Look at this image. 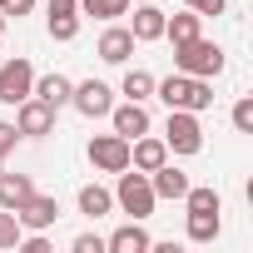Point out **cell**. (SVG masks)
I'll list each match as a JSON object with an SVG mask.
<instances>
[{
  "label": "cell",
  "mask_w": 253,
  "mask_h": 253,
  "mask_svg": "<svg viewBox=\"0 0 253 253\" xmlns=\"http://www.w3.org/2000/svg\"><path fill=\"white\" fill-rule=\"evenodd\" d=\"M45 25H50V40H75L80 35V0H50L45 10Z\"/></svg>",
  "instance_id": "11"
},
{
  "label": "cell",
  "mask_w": 253,
  "mask_h": 253,
  "mask_svg": "<svg viewBox=\"0 0 253 253\" xmlns=\"http://www.w3.org/2000/svg\"><path fill=\"white\" fill-rule=\"evenodd\" d=\"M129 35H134L139 45H149V40H164V10L154 5V0H144V5L134 10V25H129Z\"/></svg>",
  "instance_id": "17"
},
{
  "label": "cell",
  "mask_w": 253,
  "mask_h": 253,
  "mask_svg": "<svg viewBox=\"0 0 253 253\" xmlns=\"http://www.w3.org/2000/svg\"><path fill=\"white\" fill-rule=\"evenodd\" d=\"M164 149H169V154H199V149H204V129H199V114H194V109H169Z\"/></svg>",
  "instance_id": "4"
},
{
  "label": "cell",
  "mask_w": 253,
  "mask_h": 253,
  "mask_svg": "<svg viewBox=\"0 0 253 253\" xmlns=\"http://www.w3.org/2000/svg\"><path fill=\"white\" fill-rule=\"evenodd\" d=\"M114 204L129 213V218H139V223H144V218L154 213V204H159V199H154V189H149V174H139V169H134V174H129V169H119Z\"/></svg>",
  "instance_id": "3"
},
{
  "label": "cell",
  "mask_w": 253,
  "mask_h": 253,
  "mask_svg": "<svg viewBox=\"0 0 253 253\" xmlns=\"http://www.w3.org/2000/svg\"><path fill=\"white\" fill-rule=\"evenodd\" d=\"M80 10L94 20H119V15H129V0H80Z\"/></svg>",
  "instance_id": "23"
},
{
  "label": "cell",
  "mask_w": 253,
  "mask_h": 253,
  "mask_svg": "<svg viewBox=\"0 0 253 253\" xmlns=\"http://www.w3.org/2000/svg\"><path fill=\"white\" fill-rule=\"evenodd\" d=\"M134 45H139V40H134L129 30H124V25H109V30L99 35V45H94V55H99L104 65H124V60L134 55Z\"/></svg>",
  "instance_id": "12"
},
{
  "label": "cell",
  "mask_w": 253,
  "mask_h": 253,
  "mask_svg": "<svg viewBox=\"0 0 253 253\" xmlns=\"http://www.w3.org/2000/svg\"><path fill=\"white\" fill-rule=\"evenodd\" d=\"M30 10H35V0H5V5H0V15H5V20H10V15L20 20V15H30Z\"/></svg>",
  "instance_id": "31"
},
{
  "label": "cell",
  "mask_w": 253,
  "mask_h": 253,
  "mask_svg": "<svg viewBox=\"0 0 253 253\" xmlns=\"http://www.w3.org/2000/svg\"><path fill=\"white\" fill-rule=\"evenodd\" d=\"M30 84H35V65H30L25 55L0 60V104H20V99L30 94Z\"/></svg>",
  "instance_id": "5"
},
{
  "label": "cell",
  "mask_w": 253,
  "mask_h": 253,
  "mask_svg": "<svg viewBox=\"0 0 253 253\" xmlns=\"http://www.w3.org/2000/svg\"><path fill=\"white\" fill-rule=\"evenodd\" d=\"M30 194H35L30 174H0V209H20Z\"/></svg>",
  "instance_id": "19"
},
{
  "label": "cell",
  "mask_w": 253,
  "mask_h": 253,
  "mask_svg": "<svg viewBox=\"0 0 253 253\" xmlns=\"http://www.w3.org/2000/svg\"><path fill=\"white\" fill-rule=\"evenodd\" d=\"M154 94L169 104V109H213V80H199V75H184L174 70L169 80H154Z\"/></svg>",
  "instance_id": "1"
},
{
  "label": "cell",
  "mask_w": 253,
  "mask_h": 253,
  "mask_svg": "<svg viewBox=\"0 0 253 253\" xmlns=\"http://www.w3.org/2000/svg\"><path fill=\"white\" fill-rule=\"evenodd\" d=\"M199 35H204V15H194V10H184V15H164V40L184 45V40H199Z\"/></svg>",
  "instance_id": "18"
},
{
  "label": "cell",
  "mask_w": 253,
  "mask_h": 253,
  "mask_svg": "<svg viewBox=\"0 0 253 253\" xmlns=\"http://www.w3.org/2000/svg\"><path fill=\"white\" fill-rule=\"evenodd\" d=\"M109 124H114V134H124V139L149 134V109H144V99H124V104H114V109H109Z\"/></svg>",
  "instance_id": "10"
},
{
  "label": "cell",
  "mask_w": 253,
  "mask_h": 253,
  "mask_svg": "<svg viewBox=\"0 0 253 253\" xmlns=\"http://www.w3.org/2000/svg\"><path fill=\"white\" fill-rule=\"evenodd\" d=\"M184 5H189L194 15H223V10H228V0H184Z\"/></svg>",
  "instance_id": "27"
},
{
  "label": "cell",
  "mask_w": 253,
  "mask_h": 253,
  "mask_svg": "<svg viewBox=\"0 0 253 253\" xmlns=\"http://www.w3.org/2000/svg\"><path fill=\"white\" fill-rule=\"evenodd\" d=\"M20 218H15V209H0V248H15L20 243Z\"/></svg>",
  "instance_id": "25"
},
{
  "label": "cell",
  "mask_w": 253,
  "mask_h": 253,
  "mask_svg": "<svg viewBox=\"0 0 253 253\" xmlns=\"http://www.w3.org/2000/svg\"><path fill=\"white\" fill-rule=\"evenodd\" d=\"M15 248H25V253H50V238H45V233H30V238L20 233V243H15Z\"/></svg>",
  "instance_id": "29"
},
{
  "label": "cell",
  "mask_w": 253,
  "mask_h": 253,
  "mask_svg": "<svg viewBox=\"0 0 253 253\" xmlns=\"http://www.w3.org/2000/svg\"><path fill=\"white\" fill-rule=\"evenodd\" d=\"M129 5H144V0H129Z\"/></svg>",
  "instance_id": "33"
},
{
  "label": "cell",
  "mask_w": 253,
  "mask_h": 253,
  "mask_svg": "<svg viewBox=\"0 0 253 253\" xmlns=\"http://www.w3.org/2000/svg\"><path fill=\"white\" fill-rule=\"evenodd\" d=\"M189 238L194 243H213L218 238V213H189Z\"/></svg>",
  "instance_id": "24"
},
{
  "label": "cell",
  "mask_w": 253,
  "mask_h": 253,
  "mask_svg": "<svg viewBox=\"0 0 253 253\" xmlns=\"http://www.w3.org/2000/svg\"><path fill=\"white\" fill-rule=\"evenodd\" d=\"M119 94H124V99H149V94H154V75H149V70H129L124 84H119Z\"/></svg>",
  "instance_id": "22"
},
{
  "label": "cell",
  "mask_w": 253,
  "mask_h": 253,
  "mask_svg": "<svg viewBox=\"0 0 253 253\" xmlns=\"http://www.w3.org/2000/svg\"><path fill=\"white\" fill-rule=\"evenodd\" d=\"M89 164H94L99 174L129 169V139H124V134H94V139H89Z\"/></svg>",
  "instance_id": "7"
},
{
  "label": "cell",
  "mask_w": 253,
  "mask_h": 253,
  "mask_svg": "<svg viewBox=\"0 0 253 253\" xmlns=\"http://www.w3.org/2000/svg\"><path fill=\"white\" fill-rule=\"evenodd\" d=\"M174 70H184V75H199V80H218L223 75V50L213 45V40H184V45H174Z\"/></svg>",
  "instance_id": "2"
},
{
  "label": "cell",
  "mask_w": 253,
  "mask_h": 253,
  "mask_svg": "<svg viewBox=\"0 0 253 253\" xmlns=\"http://www.w3.org/2000/svg\"><path fill=\"white\" fill-rule=\"evenodd\" d=\"M15 139H20V129H15V124H5V119H0V159H5V154L15 149Z\"/></svg>",
  "instance_id": "28"
},
{
  "label": "cell",
  "mask_w": 253,
  "mask_h": 253,
  "mask_svg": "<svg viewBox=\"0 0 253 253\" xmlns=\"http://www.w3.org/2000/svg\"><path fill=\"white\" fill-rule=\"evenodd\" d=\"M0 5H5V0H0Z\"/></svg>",
  "instance_id": "34"
},
{
  "label": "cell",
  "mask_w": 253,
  "mask_h": 253,
  "mask_svg": "<svg viewBox=\"0 0 253 253\" xmlns=\"http://www.w3.org/2000/svg\"><path fill=\"white\" fill-rule=\"evenodd\" d=\"M0 35H5V15H0Z\"/></svg>",
  "instance_id": "32"
},
{
  "label": "cell",
  "mask_w": 253,
  "mask_h": 253,
  "mask_svg": "<svg viewBox=\"0 0 253 253\" xmlns=\"http://www.w3.org/2000/svg\"><path fill=\"white\" fill-rule=\"evenodd\" d=\"M70 89H75V80H70V75H55V70H50V75H35V84H30V94L45 99L50 109L70 104Z\"/></svg>",
  "instance_id": "14"
},
{
  "label": "cell",
  "mask_w": 253,
  "mask_h": 253,
  "mask_svg": "<svg viewBox=\"0 0 253 253\" xmlns=\"http://www.w3.org/2000/svg\"><path fill=\"white\" fill-rule=\"evenodd\" d=\"M149 243H154V238H149V233L139 228V218H134V223H124V228H114V233L104 238V253H149Z\"/></svg>",
  "instance_id": "16"
},
{
  "label": "cell",
  "mask_w": 253,
  "mask_h": 253,
  "mask_svg": "<svg viewBox=\"0 0 253 253\" xmlns=\"http://www.w3.org/2000/svg\"><path fill=\"white\" fill-rule=\"evenodd\" d=\"M80 213H89V218L114 213V194H109V189H99V184H84V189H80Z\"/></svg>",
  "instance_id": "20"
},
{
  "label": "cell",
  "mask_w": 253,
  "mask_h": 253,
  "mask_svg": "<svg viewBox=\"0 0 253 253\" xmlns=\"http://www.w3.org/2000/svg\"><path fill=\"white\" fill-rule=\"evenodd\" d=\"M15 218H20V228H30V233H45V228H55V218H60V204H55V194H30V199L15 209Z\"/></svg>",
  "instance_id": "9"
},
{
  "label": "cell",
  "mask_w": 253,
  "mask_h": 253,
  "mask_svg": "<svg viewBox=\"0 0 253 253\" xmlns=\"http://www.w3.org/2000/svg\"><path fill=\"white\" fill-rule=\"evenodd\" d=\"M70 104H75L84 119H104V114L114 109V89H109L104 80H84V84L70 89Z\"/></svg>",
  "instance_id": "8"
},
{
  "label": "cell",
  "mask_w": 253,
  "mask_h": 253,
  "mask_svg": "<svg viewBox=\"0 0 253 253\" xmlns=\"http://www.w3.org/2000/svg\"><path fill=\"white\" fill-rule=\"evenodd\" d=\"M75 253H104V238L99 233H80L75 238Z\"/></svg>",
  "instance_id": "30"
},
{
  "label": "cell",
  "mask_w": 253,
  "mask_h": 253,
  "mask_svg": "<svg viewBox=\"0 0 253 253\" xmlns=\"http://www.w3.org/2000/svg\"><path fill=\"white\" fill-rule=\"evenodd\" d=\"M15 129H20L25 139H45V134H55V109H50L45 99L25 94V99L15 104Z\"/></svg>",
  "instance_id": "6"
},
{
  "label": "cell",
  "mask_w": 253,
  "mask_h": 253,
  "mask_svg": "<svg viewBox=\"0 0 253 253\" xmlns=\"http://www.w3.org/2000/svg\"><path fill=\"white\" fill-rule=\"evenodd\" d=\"M233 129H238V134H253V99H248V94L233 104Z\"/></svg>",
  "instance_id": "26"
},
{
  "label": "cell",
  "mask_w": 253,
  "mask_h": 253,
  "mask_svg": "<svg viewBox=\"0 0 253 253\" xmlns=\"http://www.w3.org/2000/svg\"><path fill=\"white\" fill-rule=\"evenodd\" d=\"M149 189H154V199H184V194H189V174L164 159V164L149 174Z\"/></svg>",
  "instance_id": "15"
},
{
  "label": "cell",
  "mask_w": 253,
  "mask_h": 253,
  "mask_svg": "<svg viewBox=\"0 0 253 253\" xmlns=\"http://www.w3.org/2000/svg\"><path fill=\"white\" fill-rule=\"evenodd\" d=\"M184 209H189V213H218V209H223V199H218V189H194V184H189Z\"/></svg>",
  "instance_id": "21"
},
{
  "label": "cell",
  "mask_w": 253,
  "mask_h": 253,
  "mask_svg": "<svg viewBox=\"0 0 253 253\" xmlns=\"http://www.w3.org/2000/svg\"><path fill=\"white\" fill-rule=\"evenodd\" d=\"M164 159H169L164 139H154V134H139V139H129V169H139V174H154Z\"/></svg>",
  "instance_id": "13"
}]
</instances>
